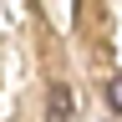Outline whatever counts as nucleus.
Here are the masks:
<instances>
[{
    "instance_id": "1",
    "label": "nucleus",
    "mask_w": 122,
    "mask_h": 122,
    "mask_svg": "<svg viewBox=\"0 0 122 122\" xmlns=\"http://www.w3.org/2000/svg\"><path fill=\"white\" fill-rule=\"evenodd\" d=\"M66 112H71V92H66V86H51V117L61 122Z\"/></svg>"
},
{
    "instance_id": "2",
    "label": "nucleus",
    "mask_w": 122,
    "mask_h": 122,
    "mask_svg": "<svg viewBox=\"0 0 122 122\" xmlns=\"http://www.w3.org/2000/svg\"><path fill=\"white\" fill-rule=\"evenodd\" d=\"M107 102H112V112H122V76L107 81Z\"/></svg>"
}]
</instances>
